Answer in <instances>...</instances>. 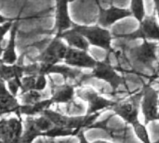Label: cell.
Masks as SVG:
<instances>
[{
	"label": "cell",
	"instance_id": "8992f818",
	"mask_svg": "<svg viewBox=\"0 0 159 143\" xmlns=\"http://www.w3.org/2000/svg\"><path fill=\"white\" fill-rule=\"evenodd\" d=\"M87 76L107 83L113 91H116L121 86L125 85L124 77L118 74L109 60H98L96 66L91 70L89 74H87Z\"/></svg>",
	"mask_w": 159,
	"mask_h": 143
},
{
	"label": "cell",
	"instance_id": "d590c367",
	"mask_svg": "<svg viewBox=\"0 0 159 143\" xmlns=\"http://www.w3.org/2000/svg\"><path fill=\"white\" fill-rule=\"evenodd\" d=\"M158 107H159V101H158Z\"/></svg>",
	"mask_w": 159,
	"mask_h": 143
},
{
	"label": "cell",
	"instance_id": "277c9868",
	"mask_svg": "<svg viewBox=\"0 0 159 143\" xmlns=\"http://www.w3.org/2000/svg\"><path fill=\"white\" fill-rule=\"evenodd\" d=\"M75 96L88 103V108L86 111L87 115L95 114L98 113H102V111L112 108L115 101L109 100L102 96L93 87H81L76 88Z\"/></svg>",
	"mask_w": 159,
	"mask_h": 143
},
{
	"label": "cell",
	"instance_id": "d4e9b609",
	"mask_svg": "<svg viewBox=\"0 0 159 143\" xmlns=\"http://www.w3.org/2000/svg\"><path fill=\"white\" fill-rule=\"evenodd\" d=\"M36 76L37 75H24L23 77H21L20 95L26 93L28 91H31V90H34Z\"/></svg>",
	"mask_w": 159,
	"mask_h": 143
},
{
	"label": "cell",
	"instance_id": "7a4b0ae2",
	"mask_svg": "<svg viewBox=\"0 0 159 143\" xmlns=\"http://www.w3.org/2000/svg\"><path fill=\"white\" fill-rule=\"evenodd\" d=\"M115 39H125L128 41L146 40L159 43V20L157 13L146 14L143 20L139 23V27L127 34H114Z\"/></svg>",
	"mask_w": 159,
	"mask_h": 143
},
{
	"label": "cell",
	"instance_id": "52a82bcc",
	"mask_svg": "<svg viewBox=\"0 0 159 143\" xmlns=\"http://www.w3.org/2000/svg\"><path fill=\"white\" fill-rule=\"evenodd\" d=\"M142 93L141 111L143 115L144 125L148 126L150 123L157 121L159 113V92L157 88L151 86H145L143 87Z\"/></svg>",
	"mask_w": 159,
	"mask_h": 143
},
{
	"label": "cell",
	"instance_id": "484cf974",
	"mask_svg": "<svg viewBox=\"0 0 159 143\" xmlns=\"http://www.w3.org/2000/svg\"><path fill=\"white\" fill-rule=\"evenodd\" d=\"M20 84H21V78H19V77L12 78L6 82V86H7L8 92L16 98H18V96L20 95Z\"/></svg>",
	"mask_w": 159,
	"mask_h": 143
},
{
	"label": "cell",
	"instance_id": "cb8c5ba5",
	"mask_svg": "<svg viewBox=\"0 0 159 143\" xmlns=\"http://www.w3.org/2000/svg\"><path fill=\"white\" fill-rule=\"evenodd\" d=\"M44 98L42 96V92L36 91V90H31L26 93H23L21 95H19V101L20 105H33L40 101H42Z\"/></svg>",
	"mask_w": 159,
	"mask_h": 143
},
{
	"label": "cell",
	"instance_id": "7402d4cb",
	"mask_svg": "<svg viewBox=\"0 0 159 143\" xmlns=\"http://www.w3.org/2000/svg\"><path fill=\"white\" fill-rule=\"evenodd\" d=\"M129 8L131 11L132 18H134L138 21V23H140L146 16L144 0H130Z\"/></svg>",
	"mask_w": 159,
	"mask_h": 143
},
{
	"label": "cell",
	"instance_id": "1f68e13d",
	"mask_svg": "<svg viewBox=\"0 0 159 143\" xmlns=\"http://www.w3.org/2000/svg\"><path fill=\"white\" fill-rule=\"evenodd\" d=\"M92 143H113L109 142L107 141H102V140H99V141H92Z\"/></svg>",
	"mask_w": 159,
	"mask_h": 143
},
{
	"label": "cell",
	"instance_id": "2e32d148",
	"mask_svg": "<svg viewBox=\"0 0 159 143\" xmlns=\"http://www.w3.org/2000/svg\"><path fill=\"white\" fill-rule=\"evenodd\" d=\"M24 54L19 57V60L14 64H7L0 58V79L7 82L12 78H21L24 76Z\"/></svg>",
	"mask_w": 159,
	"mask_h": 143
},
{
	"label": "cell",
	"instance_id": "7c38bea8",
	"mask_svg": "<svg viewBox=\"0 0 159 143\" xmlns=\"http://www.w3.org/2000/svg\"><path fill=\"white\" fill-rule=\"evenodd\" d=\"M70 0H55V24L53 28L54 35L72 28L74 21L69 12Z\"/></svg>",
	"mask_w": 159,
	"mask_h": 143
},
{
	"label": "cell",
	"instance_id": "ba28073f",
	"mask_svg": "<svg viewBox=\"0 0 159 143\" xmlns=\"http://www.w3.org/2000/svg\"><path fill=\"white\" fill-rule=\"evenodd\" d=\"M23 120L20 116L0 117V143H23Z\"/></svg>",
	"mask_w": 159,
	"mask_h": 143
},
{
	"label": "cell",
	"instance_id": "e575fe53",
	"mask_svg": "<svg viewBox=\"0 0 159 143\" xmlns=\"http://www.w3.org/2000/svg\"><path fill=\"white\" fill-rule=\"evenodd\" d=\"M157 90H158V92H159V87H158V88H157Z\"/></svg>",
	"mask_w": 159,
	"mask_h": 143
},
{
	"label": "cell",
	"instance_id": "30bf717a",
	"mask_svg": "<svg viewBox=\"0 0 159 143\" xmlns=\"http://www.w3.org/2000/svg\"><path fill=\"white\" fill-rule=\"evenodd\" d=\"M98 62V60L94 59L87 50L73 48L68 47L67 53L63 60L64 64L76 68V69H89L92 70Z\"/></svg>",
	"mask_w": 159,
	"mask_h": 143
},
{
	"label": "cell",
	"instance_id": "4dcf8cb0",
	"mask_svg": "<svg viewBox=\"0 0 159 143\" xmlns=\"http://www.w3.org/2000/svg\"><path fill=\"white\" fill-rule=\"evenodd\" d=\"M11 20V19L7 18V17L3 16L2 14H0V24H3V23H5V22L8 21V20Z\"/></svg>",
	"mask_w": 159,
	"mask_h": 143
},
{
	"label": "cell",
	"instance_id": "5bb4252c",
	"mask_svg": "<svg viewBox=\"0 0 159 143\" xmlns=\"http://www.w3.org/2000/svg\"><path fill=\"white\" fill-rule=\"evenodd\" d=\"M77 87L65 82L61 85L52 84L50 87V99L53 104H69L74 101Z\"/></svg>",
	"mask_w": 159,
	"mask_h": 143
},
{
	"label": "cell",
	"instance_id": "8fae6325",
	"mask_svg": "<svg viewBox=\"0 0 159 143\" xmlns=\"http://www.w3.org/2000/svg\"><path fill=\"white\" fill-rule=\"evenodd\" d=\"M130 17H132V14L129 8L119 7L116 6H111L108 8H103L99 6L97 23L102 27L109 29L116 22Z\"/></svg>",
	"mask_w": 159,
	"mask_h": 143
},
{
	"label": "cell",
	"instance_id": "44dd1931",
	"mask_svg": "<svg viewBox=\"0 0 159 143\" xmlns=\"http://www.w3.org/2000/svg\"><path fill=\"white\" fill-rule=\"evenodd\" d=\"M77 134L78 132L74 129L63 127L53 126L51 129H49L44 134V138L57 139V138H66V137H76Z\"/></svg>",
	"mask_w": 159,
	"mask_h": 143
},
{
	"label": "cell",
	"instance_id": "836d02e7",
	"mask_svg": "<svg viewBox=\"0 0 159 143\" xmlns=\"http://www.w3.org/2000/svg\"><path fill=\"white\" fill-rule=\"evenodd\" d=\"M157 121H159V113L158 114H157Z\"/></svg>",
	"mask_w": 159,
	"mask_h": 143
},
{
	"label": "cell",
	"instance_id": "603a6c76",
	"mask_svg": "<svg viewBox=\"0 0 159 143\" xmlns=\"http://www.w3.org/2000/svg\"><path fill=\"white\" fill-rule=\"evenodd\" d=\"M131 127L137 137V139L142 143H154L152 142L150 134L147 130V126L142 124L139 120L134 122L131 125Z\"/></svg>",
	"mask_w": 159,
	"mask_h": 143
},
{
	"label": "cell",
	"instance_id": "4316f807",
	"mask_svg": "<svg viewBox=\"0 0 159 143\" xmlns=\"http://www.w3.org/2000/svg\"><path fill=\"white\" fill-rule=\"evenodd\" d=\"M48 85V75H45V74H38V75L36 76L34 90L39 91V92H43V91L47 88Z\"/></svg>",
	"mask_w": 159,
	"mask_h": 143
},
{
	"label": "cell",
	"instance_id": "f546056e",
	"mask_svg": "<svg viewBox=\"0 0 159 143\" xmlns=\"http://www.w3.org/2000/svg\"><path fill=\"white\" fill-rule=\"evenodd\" d=\"M154 2V7H155V12L157 13V16L159 20V0H153Z\"/></svg>",
	"mask_w": 159,
	"mask_h": 143
},
{
	"label": "cell",
	"instance_id": "f1b7e54d",
	"mask_svg": "<svg viewBox=\"0 0 159 143\" xmlns=\"http://www.w3.org/2000/svg\"><path fill=\"white\" fill-rule=\"evenodd\" d=\"M77 139H78V143H92L88 141L86 135H85V130H81L78 132V134L76 135Z\"/></svg>",
	"mask_w": 159,
	"mask_h": 143
},
{
	"label": "cell",
	"instance_id": "83f0119b",
	"mask_svg": "<svg viewBox=\"0 0 159 143\" xmlns=\"http://www.w3.org/2000/svg\"><path fill=\"white\" fill-rule=\"evenodd\" d=\"M13 21H14V20H10L7 22L3 23V24H0V45H2L7 34L10 32Z\"/></svg>",
	"mask_w": 159,
	"mask_h": 143
},
{
	"label": "cell",
	"instance_id": "ac0fdd59",
	"mask_svg": "<svg viewBox=\"0 0 159 143\" xmlns=\"http://www.w3.org/2000/svg\"><path fill=\"white\" fill-rule=\"evenodd\" d=\"M38 138H43V134L35 123L34 116H25L23 120L22 142L34 143Z\"/></svg>",
	"mask_w": 159,
	"mask_h": 143
},
{
	"label": "cell",
	"instance_id": "9a60e30c",
	"mask_svg": "<svg viewBox=\"0 0 159 143\" xmlns=\"http://www.w3.org/2000/svg\"><path fill=\"white\" fill-rule=\"evenodd\" d=\"M19 20H15L13 21L12 27L9 32L7 44L4 47L2 60L7 64H14L19 60V56L17 53V35L19 31Z\"/></svg>",
	"mask_w": 159,
	"mask_h": 143
},
{
	"label": "cell",
	"instance_id": "5b68a950",
	"mask_svg": "<svg viewBox=\"0 0 159 143\" xmlns=\"http://www.w3.org/2000/svg\"><path fill=\"white\" fill-rule=\"evenodd\" d=\"M142 91L135 94L122 101H115L111 110L115 116H119L126 124L132 125L139 120V114L141 111Z\"/></svg>",
	"mask_w": 159,
	"mask_h": 143
},
{
	"label": "cell",
	"instance_id": "e0dca14e",
	"mask_svg": "<svg viewBox=\"0 0 159 143\" xmlns=\"http://www.w3.org/2000/svg\"><path fill=\"white\" fill-rule=\"evenodd\" d=\"M56 36L61 38L66 43V45L70 47L87 50V51L89 50L90 45L89 44L88 40L73 27L66 31H63L59 34H56Z\"/></svg>",
	"mask_w": 159,
	"mask_h": 143
},
{
	"label": "cell",
	"instance_id": "9c48e42d",
	"mask_svg": "<svg viewBox=\"0 0 159 143\" xmlns=\"http://www.w3.org/2000/svg\"><path fill=\"white\" fill-rule=\"evenodd\" d=\"M158 42L143 41L140 45L129 48V54L131 60L149 68L157 60Z\"/></svg>",
	"mask_w": 159,
	"mask_h": 143
},
{
	"label": "cell",
	"instance_id": "d6986e66",
	"mask_svg": "<svg viewBox=\"0 0 159 143\" xmlns=\"http://www.w3.org/2000/svg\"><path fill=\"white\" fill-rule=\"evenodd\" d=\"M52 105L53 102L50 98L43 99L33 105H20V114L24 116H37L40 115L44 111L50 109Z\"/></svg>",
	"mask_w": 159,
	"mask_h": 143
},
{
	"label": "cell",
	"instance_id": "ffe728a7",
	"mask_svg": "<svg viewBox=\"0 0 159 143\" xmlns=\"http://www.w3.org/2000/svg\"><path fill=\"white\" fill-rule=\"evenodd\" d=\"M50 74H60L63 77V79L66 82L67 80H75L79 78L82 75V70L70 67L64 63H59L53 65L49 69L48 75Z\"/></svg>",
	"mask_w": 159,
	"mask_h": 143
},
{
	"label": "cell",
	"instance_id": "4fadbf2b",
	"mask_svg": "<svg viewBox=\"0 0 159 143\" xmlns=\"http://www.w3.org/2000/svg\"><path fill=\"white\" fill-rule=\"evenodd\" d=\"M20 103L18 98L12 96L6 86V82L0 79V117L8 115V114H20Z\"/></svg>",
	"mask_w": 159,
	"mask_h": 143
},
{
	"label": "cell",
	"instance_id": "6da1fadb",
	"mask_svg": "<svg viewBox=\"0 0 159 143\" xmlns=\"http://www.w3.org/2000/svg\"><path fill=\"white\" fill-rule=\"evenodd\" d=\"M72 27L78 31L88 40L90 47L102 48L108 54L114 51L113 41L115 38L110 29L102 27L98 23L93 25H85L74 22Z\"/></svg>",
	"mask_w": 159,
	"mask_h": 143
},
{
	"label": "cell",
	"instance_id": "3957f363",
	"mask_svg": "<svg viewBox=\"0 0 159 143\" xmlns=\"http://www.w3.org/2000/svg\"><path fill=\"white\" fill-rule=\"evenodd\" d=\"M68 50V46L60 37L54 35L48 44L40 51L34 61L43 63L48 66H53L62 63Z\"/></svg>",
	"mask_w": 159,
	"mask_h": 143
},
{
	"label": "cell",
	"instance_id": "d6a6232c",
	"mask_svg": "<svg viewBox=\"0 0 159 143\" xmlns=\"http://www.w3.org/2000/svg\"><path fill=\"white\" fill-rule=\"evenodd\" d=\"M3 53H4V47L2 45H0V58H2Z\"/></svg>",
	"mask_w": 159,
	"mask_h": 143
}]
</instances>
